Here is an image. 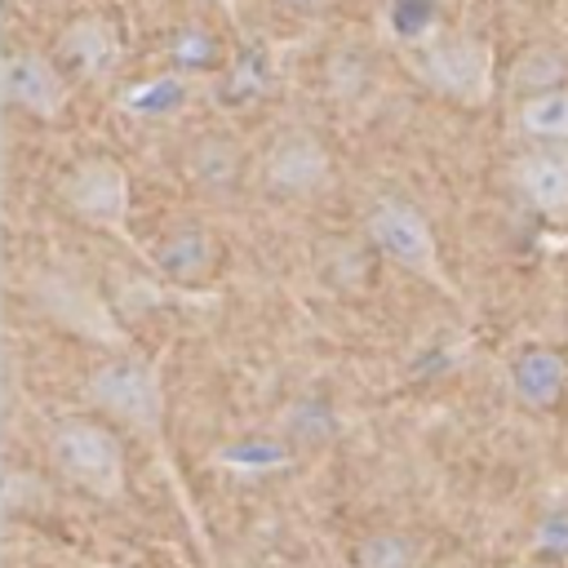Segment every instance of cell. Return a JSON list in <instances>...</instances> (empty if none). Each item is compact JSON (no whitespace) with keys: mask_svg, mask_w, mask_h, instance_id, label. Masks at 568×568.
I'll return each mask as SVG.
<instances>
[{"mask_svg":"<svg viewBox=\"0 0 568 568\" xmlns=\"http://www.w3.org/2000/svg\"><path fill=\"white\" fill-rule=\"evenodd\" d=\"M49 457L75 488L102 501H115L124 493V448H120V435L106 430L102 422H89V417L58 422L49 435Z\"/></svg>","mask_w":568,"mask_h":568,"instance_id":"obj_1","label":"cell"},{"mask_svg":"<svg viewBox=\"0 0 568 568\" xmlns=\"http://www.w3.org/2000/svg\"><path fill=\"white\" fill-rule=\"evenodd\" d=\"M413 71L422 84H430L435 93L462 102V106H479L493 98V49L479 36H448L439 31L430 44L413 49Z\"/></svg>","mask_w":568,"mask_h":568,"instance_id":"obj_2","label":"cell"},{"mask_svg":"<svg viewBox=\"0 0 568 568\" xmlns=\"http://www.w3.org/2000/svg\"><path fill=\"white\" fill-rule=\"evenodd\" d=\"M89 399L93 408H102L111 422L133 426V430H160L164 422V386H160V368L151 359H106L89 373Z\"/></svg>","mask_w":568,"mask_h":568,"instance_id":"obj_3","label":"cell"},{"mask_svg":"<svg viewBox=\"0 0 568 568\" xmlns=\"http://www.w3.org/2000/svg\"><path fill=\"white\" fill-rule=\"evenodd\" d=\"M364 235H368V244H373L382 257H390L395 266H404V271H413V275H422V280H430V284H439V288L448 284L444 271H439L435 231H430V222H426V213H422L417 204L395 200V195L377 200V204L368 209V217H364Z\"/></svg>","mask_w":568,"mask_h":568,"instance_id":"obj_4","label":"cell"},{"mask_svg":"<svg viewBox=\"0 0 568 568\" xmlns=\"http://www.w3.org/2000/svg\"><path fill=\"white\" fill-rule=\"evenodd\" d=\"M62 200L75 213V222L93 231H120L129 217V173L111 155L80 160L62 182Z\"/></svg>","mask_w":568,"mask_h":568,"instance_id":"obj_5","label":"cell"},{"mask_svg":"<svg viewBox=\"0 0 568 568\" xmlns=\"http://www.w3.org/2000/svg\"><path fill=\"white\" fill-rule=\"evenodd\" d=\"M0 93L9 106L36 115V120H58L67 106V75L62 67H53L44 53L31 49H13L0 62Z\"/></svg>","mask_w":568,"mask_h":568,"instance_id":"obj_6","label":"cell"},{"mask_svg":"<svg viewBox=\"0 0 568 568\" xmlns=\"http://www.w3.org/2000/svg\"><path fill=\"white\" fill-rule=\"evenodd\" d=\"M262 182L275 195H315L328 182V151L315 133H280L262 160Z\"/></svg>","mask_w":568,"mask_h":568,"instance_id":"obj_7","label":"cell"},{"mask_svg":"<svg viewBox=\"0 0 568 568\" xmlns=\"http://www.w3.org/2000/svg\"><path fill=\"white\" fill-rule=\"evenodd\" d=\"M58 62L80 80H106L120 67V31L106 18H75L58 40Z\"/></svg>","mask_w":568,"mask_h":568,"instance_id":"obj_8","label":"cell"},{"mask_svg":"<svg viewBox=\"0 0 568 568\" xmlns=\"http://www.w3.org/2000/svg\"><path fill=\"white\" fill-rule=\"evenodd\" d=\"M510 395L532 413H546V408L564 404V395H568V355H559L550 346L519 351L515 364H510Z\"/></svg>","mask_w":568,"mask_h":568,"instance_id":"obj_9","label":"cell"},{"mask_svg":"<svg viewBox=\"0 0 568 568\" xmlns=\"http://www.w3.org/2000/svg\"><path fill=\"white\" fill-rule=\"evenodd\" d=\"M515 186L532 209H541L550 217H568V155H555V151L519 155Z\"/></svg>","mask_w":568,"mask_h":568,"instance_id":"obj_10","label":"cell"},{"mask_svg":"<svg viewBox=\"0 0 568 568\" xmlns=\"http://www.w3.org/2000/svg\"><path fill=\"white\" fill-rule=\"evenodd\" d=\"M564 84H568V53L559 44H532L510 67V93H519V98H537V93H550Z\"/></svg>","mask_w":568,"mask_h":568,"instance_id":"obj_11","label":"cell"},{"mask_svg":"<svg viewBox=\"0 0 568 568\" xmlns=\"http://www.w3.org/2000/svg\"><path fill=\"white\" fill-rule=\"evenodd\" d=\"M519 133L537 142H568V89L519 98Z\"/></svg>","mask_w":568,"mask_h":568,"instance_id":"obj_12","label":"cell"},{"mask_svg":"<svg viewBox=\"0 0 568 568\" xmlns=\"http://www.w3.org/2000/svg\"><path fill=\"white\" fill-rule=\"evenodd\" d=\"M155 262L169 280H195L213 262V240L204 231H178L155 248Z\"/></svg>","mask_w":568,"mask_h":568,"instance_id":"obj_13","label":"cell"},{"mask_svg":"<svg viewBox=\"0 0 568 568\" xmlns=\"http://www.w3.org/2000/svg\"><path fill=\"white\" fill-rule=\"evenodd\" d=\"M351 564L355 568H413L417 564V541L408 532H395V528H377V532H364L351 550Z\"/></svg>","mask_w":568,"mask_h":568,"instance_id":"obj_14","label":"cell"},{"mask_svg":"<svg viewBox=\"0 0 568 568\" xmlns=\"http://www.w3.org/2000/svg\"><path fill=\"white\" fill-rule=\"evenodd\" d=\"M386 27H390L395 40L422 49L439 36V0H390Z\"/></svg>","mask_w":568,"mask_h":568,"instance_id":"obj_15","label":"cell"},{"mask_svg":"<svg viewBox=\"0 0 568 568\" xmlns=\"http://www.w3.org/2000/svg\"><path fill=\"white\" fill-rule=\"evenodd\" d=\"M213 462H222L226 470H248V475H262V470H280L288 462V453L275 444V439H231L213 453Z\"/></svg>","mask_w":568,"mask_h":568,"instance_id":"obj_16","label":"cell"},{"mask_svg":"<svg viewBox=\"0 0 568 568\" xmlns=\"http://www.w3.org/2000/svg\"><path fill=\"white\" fill-rule=\"evenodd\" d=\"M532 550L550 564L568 559V506H555L532 524Z\"/></svg>","mask_w":568,"mask_h":568,"instance_id":"obj_17","label":"cell"},{"mask_svg":"<svg viewBox=\"0 0 568 568\" xmlns=\"http://www.w3.org/2000/svg\"><path fill=\"white\" fill-rule=\"evenodd\" d=\"M124 102H129V111H138V115H164V111H173V106L182 102V89H178L173 80H155V84L133 89Z\"/></svg>","mask_w":568,"mask_h":568,"instance_id":"obj_18","label":"cell"},{"mask_svg":"<svg viewBox=\"0 0 568 568\" xmlns=\"http://www.w3.org/2000/svg\"><path fill=\"white\" fill-rule=\"evenodd\" d=\"M288 4H297V9H324V4H333V0H288Z\"/></svg>","mask_w":568,"mask_h":568,"instance_id":"obj_19","label":"cell"},{"mask_svg":"<svg viewBox=\"0 0 568 568\" xmlns=\"http://www.w3.org/2000/svg\"><path fill=\"white\" fill-rule=\"evenodd\" d=\"M439 4H444V0H439Z\"/></svg>","mask_w":568,"mask_h":568,"instance_id":"obj_20","label":"cell"}]
</instances>
